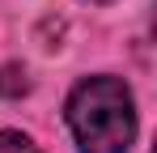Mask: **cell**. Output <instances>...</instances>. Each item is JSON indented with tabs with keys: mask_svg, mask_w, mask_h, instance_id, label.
Here are the masks:
<instances>
[{
	"mask_svg": "<svg viewBox=\"0 0 157 153\" xmlns=\"http://www.w3.org/2000/svg\"><path fill=\"white\" fill-rule=\"evenodd\" d=\"M68 124L81 153H128L136 136L132 94L119 76H89L68 98Z\"/></svg>",
	"mask_w": 157,
	"mask_h": 153,
	"instance_id": "6da1fadb",
	"label": "cell"
},
{
	"mask_svg": "<svg viewBox=\"0 0 157 153\" xmlns=\"http://www.w3.org/2000/svg\"><path fill=\"white\" fill-rule=\"evenodd\" d=\"M26 89H30V81H26V68L21 64H4L0 68V94L4 98H21Z\"/></svg>",
	"mask_w": 157,
	"mask_h": 153,
	"instance_id": "7a4b0ae2",
	"label": "cell"
},
{
	"mask_svg": "<svg viewBox=\"0 0 157 153\" xmlns=\"http://www.w3.org/2000/svg\"><path fill=\"white\" fill-rule=\"evenodd\" d=\"M0 153H43V149L21 132H0Z\"/></svg>",
	"mask_w": 157,
	"mask_h": 153,
	"instance_id": "3957f363",
	"label": "cell"
}]
</instances>
